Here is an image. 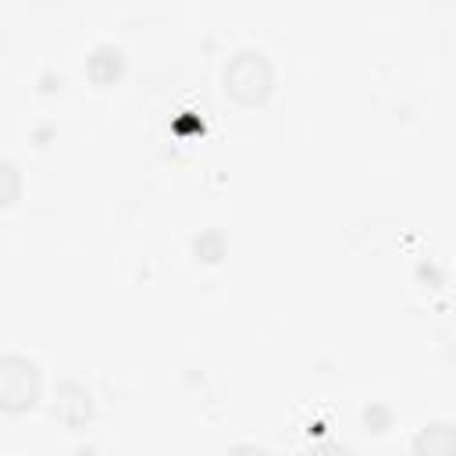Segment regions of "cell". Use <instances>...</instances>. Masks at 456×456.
<instances>
[{"label":"cell","instance_id":"obj_1","mask_svg":"<svg viewBox=\"0 0 456 456\" xmlns=\"http://www.w3.org/2000/svg\"><path fill=\"white\" fill-rule=\"evenodd\" d=\"M39 399V367L18 353L0 360V406L7 413H25Z\"/></svg>","mask_w":456,"mask_h":456},{"label":"cell","instance_id":"obj_2","mask_svg":"<svg viewBox=\"0 0 456 456\" xmlns=\"http://www.w3.org/2000/svg\"><path fill=\"white\" fill-rule=\"evenodd\" d=\"M224 86H228V93H232L239 103L256 107V103H264V100L271 96L274 71H271V64H267L260 53H239V57L228 64V71H224Z\"/></svg>","mask_w":456,"mask_h":456},{"label":"cell","instance_id":"obj_3","mask_svg":"<svg viewBox=\"0 0 456 456\" xmlns=\"http://www.w3.org/2000/svg\"><path fill=\"white\" fill-rule=\"evenodd\" d=\"M53 413L68 424V428H78L89 420L93 413V403H89V392L82 385H61L57 392V403H53Z\"/></svg>","mask_w":456,"mask_h":456},{"label":"cell","instance_id":"obj_4","mask_svg":"<svg viewBox=\"0 0 456 456\" xmlns=\"http://www.w3.org/2000/svg\"><path fill=\"white\" fill-rule=\"evenodd\" d=\"M86 71H89V78H93L96 86H110V82L121 75V50H114V46L93 50V57L86 61Z\"/></svg>","mask_w":456,"mask_h":456},{"label":"cell","instance_id":"obj_5","mask_svg":"<svg viewBox=\"0 0 456 456\" xmlns=\"http://www.w3.org/2000/svg\"><path fill=\"white\" fill-rule=\"evenodd\" d=\"M413 449L417 452H456V428H449V424H431V428H424L417 438H413Z\"/></svg>","mask_w":456,"mask_h":456}]
</instances>
